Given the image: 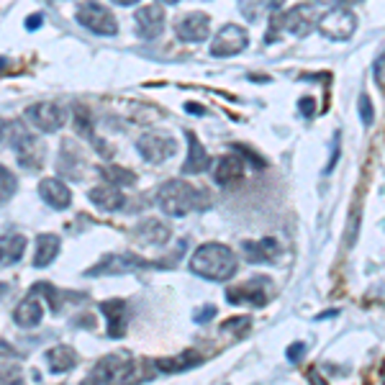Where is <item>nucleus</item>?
Listing matches in <instances>:
<instances>
[{"label":"nucleus","mask_w":385,"mask_h":385,"mask_svg":"<svg viewBox=\"0 0 385 385\" xmlns=\"http://www.w3.org/2000/svg\"><path fill=\"white\" fill-rule=\"evenodd\" d=\"M141 267H152V265L134 255H111L93 270H88V275H121V272H134V270Z\"/></svg>","instance_id":"4468645a"},{"label":"nucleus","mask_w":385,"mask_h":385,"mask_svg":"<svg viewBox=\"0 0 385 385\" xmlns=\"http://www.w3.org/2000/svg\"><path fill=\"white\" fill-rule=\"evenodd\" d=\"M115 6H134V3H139V0H113Z\"/></svg>","instance_id":"c03bdc74"},{"label":"nucleus","mask_w":385,"mask_h":385,"mask_svg":"<svg viewBox=\"0 0 385 385\" xmlns=\"http://www.w3.org/2000/svg\"><path fill=\"white\" fill-rule=\"evenodd\" d=\"M41 24H44V16H41V13H34V16L26 19V29H29V31H36Z\"/></svg>","instance_id":"4c0bfd02"},{"label":"nucleus","mask_w":385,"mask_h":385,"mask_svg":"<svg viewBox=\"0 0 385 385\" xmlns=\"http://www.w3.org/2000/svg\"><path fill=\"white\" fill-rule=\"evenodd\" d=\"M123 308H126V303L118 301V298L101 303L103 316L108 319V337H113V339H115V337H123V332H126V321H123Z\"/></svg>","instance_id":"a878e982"},{"label":"nucleus","mask_w":385,"mask_h":385,"mask_svg":"<svg viewBox=\"0 0 385 385\" xmlns=\"http://www.w3.org/2000/svg\"><path fill=\"white\" fill-rule=\"evenodd\" d=\"M136 147H139L141 157H144L149 165H160V162H167L170 157H175L178 141L170 134H162V131H147L144 136H139Z\"/></svg>","instance_id":"1a4fd4ad"},{"label":"nucleus","mask_w":385,"mask_h":385,"mask_svg":"<svg viewBox=\"0 0 385 385\" xmlns=\"http://www.w3.org/2000/svg\"><path fill=\"white\" fill-rule=\"evenodd\" d=\"M157 3H162V6H175L178 0H157Z\"/></svg>","instance_id":"a18cd8bd"},{"label":"nucleus","mask_w":385,"mask_h":385,"mask_svg":"<svg viewBox=\"0 0 385 385\" xmlns=\"http://www.w3.org/2000/svg\"><path fill=\"white\" fill-rule=\"evenodd\" d=\"M136 29L144 38H157L165 29V11H162L157 3H149V6H141L134 13Z\"/></svg>","instance_id":"f3484780"},{"label":"nucleus","mask_w":385,"mask_h":385,"mask_svg":"<svg viewBox=\"0 0 385 385\" xmlns=\"http://www.w3.org/2000/svg\"><path fill=\"white\" fill-rule=\"evenodd\" d=\"M237 267H239L237 255H234L226 244H218V242L203 244V247H198L190 257L192 272L205 277V280H213V282L231 280L234 272H237Z\"/></svg>","instance_id":"f257e3e1"},{"label":"nucleus","mask_w":385,"mask_h":385,"mask_svg":"<svg viewBox=\"0 0 385 385\" xmlns=\"http://www.w3.org/2000/svg\"><path fill=\"white\" fill-rule=\"evenodd\" d=\"M250 327H252V319L250 316H237V319H229L224 324V332H229V334H234V337H237V339H242L244 334L250 332Z\"/></svg>","instance_id":"7c9ffc66"},{"label":"nucleus","mask_w":385,"mask_h":385,"mask_svg":"<svg viewBox=\"0 0 385 385\" xmlns=\"http://www.w3.org/2000/svg\"><path fill=\"white\" fill-rule=\"evenodd\" d=\"M242 178H244V162L239 160V157H234V154L221 157V160L216 162V167H213V180H216L221 188L237 185Z\"/></svg>","instance_id":"aec40b11"},{"label":"nucleus","mask_w":385,"mask_h":385,"mask_svg":"<svg viewBox=\"0 0 385 385\" xmlns=\"http://www.w3.org/2000/svg\"><path fill=\"white\" fill-rule=\"evenodd\" d=\"M188 157L183 162V175H200L211 167V157L205 152V147L198 141V136L188 131Z\"/></svg>","instance_id":"a211bd4d"},{"label":"nucleus","mask_w":385,"mask_h":385,"mask_svg":"<svg viewBox=\"0 0 385 385\" xmlns=\"http://www.w3.org/2000/svg\"><path fill=\"white\" fill-rule=\"evenodd\" d=\"M16 188H19V180H16V175H13L8 167L0 165V203H8V200L13 198Z\"/></svg>","instance_id":"c756f323"},{"label":"nucleus","mask_w":385,"mask_h":385,"mask_svg":"<svg viewBox=\"0 0 385 385\" xmlns=\"http://www.w3.org/2000/svg\"><path fill=\"white\" fill-rule=\"evenodd\" d=\"M26 237L24 234H6L0 237V267H11L24 257L26 252Z\"/></svg>","instance_id":"b1692460"},{"label":"nucleus","mask_w":385,"mask_h":385,"mask_svg":"<svg viewBox=\"0 0 385 385\" xmlns=\"http://www.w3.org/2000/svg\"><path fill=\"white\" fill-rule=\"evenodd\" d=\"M103 178H108V183H113L115 188H131L136 185V175L131 170H123L118 165H108L103 170Z\"/></svg>","instance_id":"c85d7f7f"},{"label":"nucleus","mask_w":385,"mask_h":385,"mask_svg":"<svg viewBox=\"0 0 385 385\" xmlns=\"http://www.w3.org/2000/svg\"><path fill=\"white\" fill-rule=\"evenodd\" d=\"M383 380H385V365H383Z\"/></svg>","instance_id":"09e8293b"},{"label":"nucleus","mask_w":385,"mask_h":385,"mask_svg":"<svg viewBox=\"0 0 385 385\" xmlns=\"http://www.w3.org/2000/svg\"><path fill=\"white\" fill-rule=\"evenodd\" d=\"M242 252L247 255V262L260 265V262H275L280 257V244L275 239H250L242 244Z\"/></svg>","instance_id":"6ab92c4d"},{"label":"nucleus","mask_w":385,"mask_h":385,"mask_svg":"<svg viewBox=\"0 0 385 385\" xmlns=\"http://www.w3.org/2000/svg\"><path fill=\"white\" fill-rule=\"evenodd\" d=\"M88 198L96 208H101V211H106V213L118 211V208L123 205V192L118 190L113 183H106V185L93 188V190L88 192Z\"/></svg>","instance_id":"412c9836"},{"label":"nucleus","mask_w":385,"mask_h":385,"mask_svg":"<svg viewBox=\"0 0 385 385\" xmlns=\"http://www.w3.org/2000/svg\"><path fill=\"white\" fill-rule=\"evenodd\" d=\"M339 152H342V136H339V131L334 134V139H332V157H329V165L324 167V173H332L334 167H337V160H339Z\"/></svg>","instance_id":"473e14b6"},{"label":"nucleus","mask_w":385,"mask_h":385,"mask_svg":"<svg viewBox=\"0 0 385 385\" xmlns=\"http://www.w3.org/2000/svg\"><path fill=\"white\" fill-rule=\"evenodd\" d=\"M270 293H272L270 277L257 275V277H250L247 282H242V285H231V288L226 290V301L234 303V306H242V303H252V306L262 308V306H267Z\"/></svg>","instance_id":"423d86ee"},{"label":"nucleus","mask_w":385,"mask_h":385,"mask_svg":"<svg viewBox=\"0 0 385 385\" xmlns=\"http://www.w3.org/2000/svg\"><path fill=\"white\" fill-rule=\"evenodd\" d=\"M75 128H77V134H83L85 139L93 141L101 152L106 149V144H101V141L96 139V131H93V115H90V111L85 108V106H80V103L75 106Z\"/></svg>","instance_id":"cd10ccee"},{"label":"nucleus","mask_w":385,"mask_h":385,"mask_svg":"<svg viewBox=\"0 0 385 385\" xmlns=\"http://www.w3.org/2000/svg\"><path fill=\"white\" fill-rule=\"evenodd\" d=\"M3 136H6V123L0 121V139H3Z\"/></svg>","instance_id":"49530a36"},{"label":"nucleus","mask_w":385,"mask_h":385,"mask_svg":"<svg viewBox=\"0 0 385 385\" xmlns=\"http://www.w3.org/2000/svg\"><path fill=\"white\" fill-rule=\"evenodd\" d=\"M59 250H62V239H59L57 234H38L34 267H49V265L57 260Z\"/></svg>","instance_id":"5701e85b"},{"label":"nucleus","mask_w":385,"mask_h":385,"mask_svg":"<svg viewBox=\"0 0 385 385\" xmlns=\"http://www.w3.org/2000/svg\"><path fill=\"white\" fill-rule=\"evenodd\" d=\"M26 121L31 123L34 128H38L41 134H54L64 126L67 121V111L59 106V103L51 101H41V103H31L26 108Z\"/></svg>","instance_id":"0eeeda50"},{"label":"nucleus","mask_w":385,"mask_h":385,"mask_svg":"<svg viewBox=\"0 0 385 385\" xmlns=\"http://www.w3.org/2000/svg\"><path fill=\"white\" fill-rule=\"evenodd\" d=\"M357 108H359V118H362V123H365V126H372V121H375V111H372V103H370V96H367V93L359 96Z\"/></svg>","instance_id":"2f4dec72"},{"label":"nucleus","mask_w":385,"mask_h":385,"mask_svg":"<svg viewBox=\"0 0 385 385\" xmlns=\"http://www.w3.org/2000/svg\"><path fill=\"white\" fill-rule=\"evenodd\" d=\"M298 108H301V113H303V115H314V111H316L314 98H311V96H308V98H301V101H298Z\"/></svg>","instance_id":"e433bc0d"},{"label":"nucleus","mask_w":385,"mask_h":385,"mask_svg":"<svg viewBox=\"0 0 385 385\" xmlns=\"http://www.w3.org/2000/svg\"><path fill=\"white\" fill-rule=\"evenodd\" d=\"M41 316H44V308L36 301V293H31L26 301H21V306L13 311V321H16L21 329L38 327V324H41Z\"/></svg>","instance_id":"4be33fe9"},{"label":"nucleus","mask_w":385,"mask_h":385,"mask_svg":"<svg viewBox=\"0 0 385 385\" xmlns=\"http://www.w3.org/2000/svg\"><path fill=\"white\" fill-rule=\"evenodd\" d=\"M3 357H16V349L11 344H6V342H0V359Z\"/></svg>","instance_id":"58836bf2"},{"label":"nucleus","mask_w":385,"mask_h":385,"mask_svg":"<svg viewBox=\"0 0 385 385\" xmlns=\"http://www.w3.org/2000/svg\"><path fill=\"white\" fill-rule=\"evenodd\" d=\"M173 229L162 221V218H144L134 226V239L144 247H162L170 242Z\"/></svg>","instance_id":"ddd939ff"},{"label":"nucleus","mask_w":385,"mask_h":385,"mask_svg":"<svg viewBox=\"0 0 385 385\" xmlns=\"http://www.w3.org/2000/svg\"><path fill=\"white\" fill-rule=\"evenodd\" d=\"M282 3H285V0H265V6H267L270 11H277V8H280Z\"/></svg>","instance_id":"a19ab883"},{"label":"nucleus","mask_w":385,"mask_h":385,"mask_svg":"<svg viewBox=\"0 0 385 385\" xmlns=\"http://www.w3.org/2000/svg\"><path fill=\"white\" fill-rule=\"evenodd\" d=\"M200 362V354L188 349V352L178 354V357H170V359H157V370L160 372H167V375H173V372H180V370H188V367L198 365Z\"/></svg>","instance_id":"bb28decb"},{"label":"nucleus","mask_w":385,"mask_h":385,"mask_svg":"<svg viewBox=\"0 0 385 385\" xmlns=\"http://www.w3.org/2000/svg\"><path fill=\"white\" fill-rule=\"evenodd\" d=\"M316 6H339L342 0H314Z\"/></svg>","instance_id":"79ce46f5"},{"label":"nucleus","mask_w":385,"mask_h":385,"mask_svg":"<svg viewBox=\"0 0 385 385\" xmlns=\"http://www.w3.org/2000/svg\"><path fill=\"white\" fill-rule=\"evenodd\" d=\"M38 195H41V200H44L49 208H54V211H67L72 205V192L70 188L64 185L62 180L57 178H46L38 183Z\"/></svg>","instance_id":"dca6fc26"},{"label":"nucleus","mask_w":385,"mask_h":385,"mask_svg":"<svg viewBox=\"0 0 385 385\" xmlns=\"http://www.w3.org/2000/svg\"><path fill=\"white\" fill-rule=\"evenodd\" d=\"M44 359L49 362L51 372H70L77 367V352L70 344H57L51 346L49 352L44 354Z\"/></svg>","instance_id":"393cba45"},{"label":"nucleus","mask_w":385,"mask_h":385,"mask_svg":"<svg viewBox=\"0 0 385 385\" xmlns=\"http://www.w3.org/2000/svg\"><path fill=\"white\" fill-rule=\"evenodd\" d=\"M213 316H216V306H211V303H208V306H200L198 311L192 314V321H195V324H208Z\"/></svg>","instance_id":"f704fd0d"},{"label":"nucleus","mask_w":385,"mask_h":385,"mask_svg":"<svg viewBox=\"0 0 385 385\" xmlns=\"http://www.w3.org/2000/svg\"><path fill=\"white\" fill-rule=\"evenodd\" d=\"M372 75H375V83L385 90V49L380 51L378 59H375V64H372Z\"/></svg>","instance_id":"72a5a7b5"},{"label":"nucleus","mask_w":385,"mask_h":385,"mask_svg":"<svg viewBox=\"0 0 385 385\" xmlns=\"http://www.w3.org/2000/svg\"><path fill=\"white\" fill-rule=\"evenodd\" d=\"M6 136L8 144L16 152V160H19V165L24 170H38V167L44 165V154H46L44 141L38 139V136L29 134V128L21 121L6 123Z\"/></svg>","instance_id":"f03ea898"},{"label":"nucleus","mask_w":385,"mask_h":385,"mask_svg":"<svg viewBox=\"0 0 385 385\" xmlns=\"http://www.w3.org/2000/svg\"><path fill=\"white\" fill-rule=\"evenodd\" d=\"M272 24L282 26L293 36H308V34L314 31V26L319 24V19H316V8L303 3V6H295L288 13H282L280 19H272Z\"/></svg>","instance_id":"9b49d317"},{"label":"nucleus","mask_w":385,"mask_h":385,"mask_svg":"<svg viewBox=\"0 0 385 385\" xmlns=\"http://www.w3.org/2000/svg\"><path fill=\"white\" fill-rule=\"evenodd\" d=\"M306 342H293V344L288 346V359L290 362H301V357L306 354Z\"/></svg>","instance_id":"c9c22d12"},{"label":"nucleus","mask_w":385,"mask_h":385,"mask_svg":"<svg viewBox=\"0 0 385 385\" xmlns=\"http://www.w3.org/2000/svg\"><path fill=\"white\" fill-rule=\"evenodd\" d=\"M77 21L88 29V31L98 34V36H115L118 34V21L108 8L98 3V0H85L77 8Z\"/></svg>","instance_id":"39448f33"},{"label":"nucleus","mask_w":385,"mask_h":385,"mask_svg":"<svg viewBox=\"0 0 385 385\" xmlns=\"http://www.w3.org/2000/svg\"><path fill=\"white\" fill-rule=\"evenodd\" d=\"M339 311H324V314H319L316 316V321H324V319H329V316H337Z\"/></svg>","instance_id":"37998d69"},{"label":"nucleus","mask_w":385,"mask_h":385,"mask_svg":"<svg viewBox=\"0 0 385 385\" xmlns=\"http://www.w3.org/2000/svg\"><path fill=\"white\" fill-rule=\"evenodd\" d=\"M131 378H134V357L128 352L106 354L90 372V383H126Z\"/></svg>","instance_id":"20e7f679"},{"label":"nucleus","mask_w":385,"mask_h":385,"mask_svg":"<svg viewBox=\"0 0 385 385\" xmlns=\"http://www.w3.org/2000/svg\"><path fill=\"white\" fill-rule=\"evenodd\" d=\"M319 31L332 41H346L357 29V16L349 8H334L319 19Z\"/></svg>","instance_id":"6e6552de"},{"label":"nucleus","mask_w":385,"mask_h":385,"mask_svg":"<svg viewBox=\"0 0 385 385\" xmlns=\"http://www.w3.org/2000/svg\"><path fill=\"white\" fill-rule=\"evenodd\" d=\"M250 44V36H247V29L237 24H226L218 29V34L211 41V57H234L239 51L247 49Z\"/></svg>","instance_id":"9d476101"},{"label":"nucleus","mask_w":385,"mask_h":385,"mask_svg":"<svg viewBox=\"0 0 385 385\" xmlns=\"http://www.w3.org/2000/svg\"><path fill=\"white\" fill-rule=\"evenodd\" d=\"M198 195L200 190H195L185 180H170V183H165V185L160 188V192H157V203H160V208L165 211V216L180 218L198 208Z\"/></svg>","instance_id":"7ed1b4c3"},{"label":"nucleus","mask_w":385,"mask_h":385,"mask_svg":"<svg viewBox=\"0 0 385 385\" xmlns=\"http://www.w3.org/2000/svg\"><path fill=\"white\" fill-rule=\"evenodd\" d=\"M175 34H178L183 41L198 44V41H203V38L211 34V19L200 11L183 13V16L175 19Z\"/></svg>","instance_id":"f8f14e48"},{"label":"nucleus","mask_w":385,"mask_h":385,"mask_svg":"<svg viewBox=\"0 0 385 385\" xmlns=\"http://www.w3.org/2000/svg\"><path fill=\"white\" fill-rule=\"evenodd\" d=\"M59 173L62 178H70V180H83L85 173V160H83V152L77 147L72 139H64L62 147H59Z\"/></svg>","instance_id":"2eb2a0df"},{"label":"nucleus","mask_w":385,"mask_h":385,"mask_svg":"<svg viewBox=\"0 0 385 385\" xmlns=\"http://www.w3.org/2000/svg\"><path fill=\"white\" fill-rule=\"evenodd\" d=\"M3 293H8V285H6V282H0V295H3Z\"/></svg>","instance_id":"de8ad7c7"},{"label":"nucleus","mask_w":385,"mask_h":385,"mask_svg":"<svg viewBox=\"0 0 385 385\" xmlns=\"http://www.w3.org/2000/svg\"><path fill=\"white\" fill-rule=\"evenodd\" d=\"M185 111L188 113H200V115L205 113V108L203 106H198V103H185Z\"/></svg>","instance_id":"ea45409f"}]
</instances>
